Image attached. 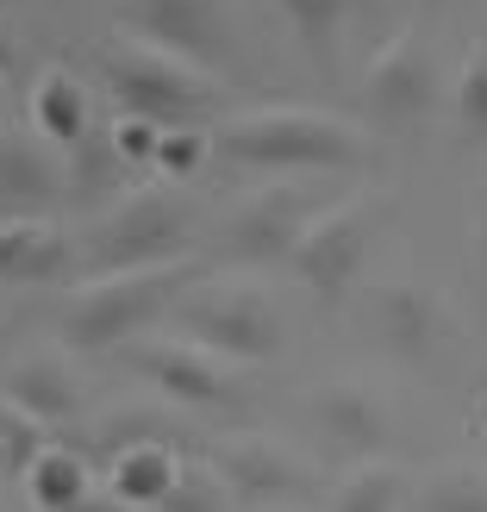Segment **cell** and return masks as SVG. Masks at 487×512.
Segmentation results:
<instances>
[{
    "instance_id": "obj_1",
    "label": "cell",
    "mask_w": 487,
    "mask_h": 512,
    "mask_svg": "<svg viewBox=\"0 0 487 512\" xmlns=\"http://www.w3.org/2000/svg\"><path fill=\"white\" fill-rule=\"evenodd\" d=\"M200 281H207V263L200 256H182V263L163 269H125V275H94L69 294L57 338L75 356H100V350H125L138 344L163 313H175Z\"/></svg>"
},
{
    "instance_id": "obj_2",
    "label": "cell",
    "mask_w": 487,
    "mask_h": 512,
    "mask_svg": "<svg viewBox=\"0 0 487 512\" xmlns=\"http://www.w3.org/2000/svg\"><path fill=\"white\" fill-rule=\"evenodd\" d=\"M213 150L238 169H350L369 138L350 119L319 107H256L213 132Z\"/></svg>"
},
{
    "instance_id": "obj_3",
    "label": "cell",
    "mask_w": 487,
    "mask_h": 512,
    "mask_svg": "<svg viewBox=\"0 0 487 512\" xmlns=\"http://www.w3.org/2000/svg\"><path fill=\"white\" fill-rule=\"evenodd\" d=\"M100 69H107V88H113L119 107L132 119L163 125V132H175V125H200L219 107V82H213V75L175 63L169 50L144 44L132 32L113 38V44H100Z\"/></svg>"
},
{
    "instance_id": "obj_4",
    "label": "cell",
    "mask_w": 487,
    "mask_h": 512,
    "mask_svg": "<svg viewBox=\"0 0 487 512\" xmlns=\"http://www.w3.org/2000/svg\"><path fill=\"white\" fill-rule=\"evenodd\" d=\"M188 207L163 188H132L119 194L88 232V269L100 275H125V269H163L188 256Z\"/></svg>"
},
{
    "instance_id": "obj_5",
    "label": "cell",
    "mask_w": 487,
    "mask_h": 512,
    "mask_svg": "<svg viewBox=\"0 0 487 512\" xmlns=\"http://www.w3.org/2000/svg\"><path fill=\"white\" fill-rule=\"evenodd\" d=\"M381 213H388V194H350V200H331V207L306 225V238L294 250V275L306 294L319 300H344L363 275V256L381 232Z\"/></svg>"
},
{
    "instance_id": "obj_6",
    "label": "cell",
    "mask_w": 487,
    "mask_h": 512,
    "mask_svg": "<svg viewBox=\"0 0 487 512\" xmlns=\"http://www.w3.org/2000/svg\"><path fill=\"white\" fill-rule=\"evenodd\" d=\"M175 319H182V338L225 356V363H269L281 350V313L256 288H213V281H200L175 306Z\"/></svg>"
},
{
    "instance_id": "obj_7",
    "label": "cell",
    "mask_w": 487,
    "mask_h": 512,
    "mask_svg": "<svg viewBox=\"0 0 487 512\" xmlns=\"http://www.w3.org/2000/svg\"><path fill=\"white\" fill-rule=\"evenodd\" d=\"M325 207L306 188L281 182V188H263L232 207L225 219V256L232 263H250V269H269V263H294V250L306 238V225H313Z\"/></svg>"
},
{
    "instance_id": "obj_8",
    "label": "cell",
    "mask_w": 487,
    "mask_h": 512,
    "mask_svg": "<svg viewBox=\"0 0 487 512\" xmlns=\"http://www.w3.org/2000/svg\"><path fill=\"white\" fill-rule=\"evenodd\" d=\"M132 38L169 50L188 69H219L232 57V0H132Z\"/></svg>"
},
{
    "instance_id": "obj_9",
    "label": "cell",
    "mask_w": 487,
    "mask_h": 512,
    "mask_svg": "<svg viewBox=\"0 0 487 512\" xmlns=\"http://www.w3.org/2000/svg\"><path fill=\"white\" fill-rule=\"evenodd\" d=\"M125 363L144 381H157V388L182 406H225L238 394L232 363L213 356V350H200L194 338H138V344H125Z\"/></svg>"
},
{
    "instance_id": "obj_10",
    "label": "cell",
    "mask_w": 487,
    "mask_h": 512,
    "mask_svg": "<svg viewBox=\"0 0 487 512\" xmlns=\"http://www.w3.org/2000/svg\"><path fill=\"white\" fill-rule=\"evenodd\" d=\"M363 94H369V113L388 125V132H413V125L431 113V100H438V69H431L425 44L413 32L381 44L369 75H363Z\"/></svg>"
},
{
    "instance_id": "obj_11",
    "label": "cell",
    "mask_w": 487,
    "mask_h": 512,
    "mask_svg": "<svg viewBox=\"0 0 487 512\" xmlns=\"http://www.w3.org/2000/svg\"><path fill=\"white\" fill-rule=\"evenodd\" d=\"M213 469H219L225 488H232V500H244V506L300 500L306 488H313V469H306L288 444H275V438H225L213 450Z\"/></svg>"
},
{
    "instance_id": "obj_12",
    "label": "cell",
    "mask_w": 487,
    "mask_h": 512,
    "mask_svg": "<svg viewBox=\"0 0 487 512\" xmlns=\"http://www.w3.org/2000/svg\"><path fill=\"white\" fill-rule=\"evenodd\" d=\"M369 325H375V344L400 356V363H431L444 344V306L431 288H419V281H381V288L369 294Z\"/></svg>"
},
{
    "instance_id": "obj_13",
    "label": "cell",
    "mask_w": 487,
    "mask_h": 512,
    "mask_svg": "<svg viewBox=\"0 0 487 512\" xmlns=\"http://www.w3.org/2000/svg\"><path fill=\"white\" fill-rule=\"evenodd\" d=\"M319 438L338 450V456H356V463H375L381 444H388V406H381L363 381H331L306 400Z\"/></svg>"
},
{
    "instance_id": "obj_14",
    "label": "cell",
    "mask_w": 487,
    "mask_h": 512,
    "mask_svg": "<svg viewBox=\"0 0 487 512\" xmlns=\"http://www.w3.org/2000/svg\"><path fill=\"white\" fill-rule=\"evenodd\" d=\"M0 400H13L19 413H32L50 431L69 425V419H82V381H75L69 356H57V350L13 356L7 375H0Z\"/></svg>"
},
{
    "instance_id": "obj_15",
    "label": "cell",
    "mask_w": 487,
    "mask_h": 512,
    "mask_svg": "<svg viewBox=\"0 0 487 512\" xmlns=\"http://www.w3.org/2000/svg\"><path fill=\"white\" fill-rule=\"evenodd\" d=\"M69 269V238L50 219H0V288H38Z\"/></svg>"
},
{
    "instance_id": "obj_16",
    "label": "cell",
    "mask_w": 487,
    "mask_h": 512,
    "mask_svg": "<svg viewBox=\"0 0 487 512\" xmlns=\"http://www.w3.org/2000/svg\"><path fill=\"white\" fill-rule=\"evenodd\" d=\"M57 194H63V175L44 157V144L0 138V213L32 219V207H50Z\"/></svg>"
},
{
    "instance_id": "obj_17",
    "label": "cell",
    "mask_w": 487,
    "mask_h": 512,
    "mask_svg": "<svg viewBox=\"0 0 487 512\" xmlns=\"http://www.w3.org/2000/svg\"><path fill=\"white\" fill-rule=\"evenodd\" d=\"M182 450L175 444H138V450H125L107 463V494H119L125 506H144V512H157L169 500V488L182 481Z\"/></svg>"
},
{
    "instance_id": "obj_18",
    "label": "cell",
    "mask_w": 487,
    "mask_h": 512,
    "mask_svg": "<svg viewBox=\"0 0 487 512\" xmlns=\"http://www.w3.org/2000/svg\"><path fill=\"white\" fill-rule=\"evenodd\" d=\"M32 125H38L44 144H75V150H82L94 138L88 132V94H82V82H75L69 69L38 75V88H32Z\"/></svg>"
},
{
    "instance_id": "obj_19",
    "label": "cell",
    "mask_w": 487,
    "mask_h": 512,
    "mask_svg": "<svg viewBox=\"0 0 487 512\" xmlns=\"http://www.w3.org/2000/svg\"><path fill=\"white\" fill-rule=\"evenodd\" d=\"M25 500H32L38 512H82L94 500V469L82 463L75 450H57L50 444L38 456V469L25 475Z\"/></svg>"
},
{
    "instance_id": "obj_20",
    "label": "cell",
    "mask_w": 487,
    "mask_h": 512,
    "mask_svg": "<svg viewBox=\"0 0 487 512\" xmlns=\"http://www.w3.org/2000/svg\"><path fill=\"white\" fill-rule=\"evenodd\" d=\"M406 500H413V481H406L394 463H363V469H350L338 488H331V506L325 512H400Z\"/></svg>"
},
{
    "instance_id": "obj_21",
    "label": "cell",
    "mask_w": 487,
    "mask_h": 512,
    "mask_svg": "<svg viewBox=\"0 0 487 512\" xmlns=\"http://www.w3.org/2000/svg\"><path fill=\"white\" fill-rule=\"evenodd\" d=\"M138 444H175L169 413H157V406H119V413H107L94 425V438H88V450L100 463H113V456L138 450Z\"/></svg>"
},
{
    "instance_id": "obj_22",
    "label": "cell",
    "mask_w": 487,
    "mask_h": 512,
    "mask_svg": "<svg viewBox=\"0 0 487 512\" xmlns=\"http://www.w3.org/2000/svg\"><path fill=\"white\" fill-rule=\"evenodd\" d=\"M413 512H487V469L444 463L413 488Z\"/></svg>"
},
{
    "instance_id": "obj_23",
    "label": "cell",
    "mask_w": 487,
    "mask_h": 512,
    "mask_svg": "<svg viewBox=\"0 0 487 512\" xmlns=\"http://www.w3.org/2000/svg\"><path fill=\"white\" fill-rule=\"evenodd\" d=\"M281 13H288L294 38L313 50L319 63H331V50H338V32H344L350 0H281Z\"/></svg>"
},
{
    "instance_id": "obj_24",
    "label": "cell",
    "mask_w": 487,
    "mask_h": 512,
    "mask_svg": "<svg viewBox=\"0 0 487 512\" xmlns=\"http://www.w3.org/2000/svg\"><path fill=\"white\" fill-rule=\"evenodd\" d=\"M157 512H232V488L219 481L213 463H188L182 481L169 488V500H163Z\"/></svg>"
},
{
    "instance_id": "obj_25",
    "label": "cell",
    "mask_w": 487,
    "mask_h": 512,
    "mask_svg": "<svg viewBox=\"0 0 487 512\" xmlns=\"http://www.w3.org/2000/svg\"><path fill=\"white\" fill-rule=\"evenodd\" d=\"M0 444L13 456V475H32L38 456L50 450V425H38L32 413H19L13 400H0Z\"/></svg>"
},
{
    "instance_id": "obj_26",
    "label": "cell",
    "mask_w": 487,
    "mask_h": 512,
    "mask_svg": "<svg viewBox=\"0 0 487 512\" xmlns=\"http://www.w3.org/2000/svg\"><path fill=\"white\" fill-rule=\"evenodd\" d=\"M456 119H463V132L487 144V44L469 57L463 69V88H456Z\"/></svg>"
},
{
    "instance_id": "obj_27",
    "label": "cell",
    "mask_w": 487,
    "mask_h": 512,
    "mask_svg": "<svg viewBox=\"0 0 487 512\" xmlns=\"http://www.w3.org/2000/svg\"><path fill=\"white\" fill-rule=\"evenodd\" d=\"M119 169H132V163L119 157L113 132H107V138H88V144H82V175H75V194H107V188L119 182Z\"/></svg>"
},
{
    "instance_id": "obj_28",
    "label": "cell",
    "mask_w": 487,
    "mask_h": 512,
    "mask_svg": "<svg viewBox=\"0 0 487 512\" xmlns=\"http://www.w3.org/2000/svg\"><path fill=\"white\" fill-rule=\"evenodd\" d=\"M207 150H213V132L207 125H175V132H163V150H157V169L169 175H188L207 163Z\"/></svg>"
},
{
    "instance_id": "obj_29",
    "label": "cell",
    "mask_w": 487,
    "mask_h": 512,
    "mask_svg": "<svg viewBox=\"0 0 487 512\" xmlns=\"http://www.w3.org/2000/svg\"><path fill=\"white\" fill-rule=\"evenodd\" d=\"M113 144H119V157L132 163V169H157V150H163V125H150V119H132L125 113L113 125Z\"/></svg>"
},
{
    "instance_id": "obj_30",
    "label": "cell",
    "mask_w": 487,
    "mask_h": 512,
    "mask_svg": "<svg viewBox=\"0 0 487 512\" xmlns=\"http://www.w3.org/2000/svg\"><path fill=\"white\" fill-rule=\"evenodd\" d=\"M13 344H19V319H0V375L13 363Z\"/></svg>"
},
{
    "instance_id": "obj_31",
    "label": "cell",
    "mask_w": 487,
    "mask_h": 512,
    "mask_svg": "<svg viewBox=\"0 0 487 512\" xmlns=\"http://www.w3.org/2000/svg\"><path fill=\"white\" fill-rule=\"evenodd\" d=\"M13 63H19V38L7 32V19H0V75H7Z\"/></svg>"
},
{
    "instance_id": "obj_32",
    "label": "cell",
    "mask_w": 487,
    "mask_h": 512,
    "mask_svg": "<svg viewBox=\"0 0 487 512\" xmlns=\"http://www.w3.org/2000/svg\"><path fill=\"white\" fill-rule=\"evenodd\" d=\"M82 512H144V506H125L119 494H94V500H88Z\"/></svg>"
},
{
    "instance_id": "obj_33",
    "label": "cell",
    "mask_w": 487,
    "mask_h": 512,
    "mask_svg": "<svg viewBox=\"0 0 487 512\" xmlns=\"http://www.w3.org/2000/svg\"><path fill=\"white\" fill-rule=\"evenodd\" d=\"M475 263H481V288H487V207H481V225H475Z\"/></svg>"
},
{
    "instance_id": "obj_34",
    "label": "cell",
    "mask_w": 487,
    "mask_h": 512,
    "mask_svg": "<svg viewBox=\"0 0 487 512\" xmlns=\"http://www.w3.org/2000/svg\"><path fill=\"white\" fill-rule=\"evenodd\" d=\"M0 475H13V456H7V444H0Z\"/></svg>"
},
{
    "instance_id": "obj_35",
    "label": "cell",
    "mask_w": 487,
    "mask_h": 512,
    "mask_svg": "<svg viewBox=\"0 0 487 512\" xmlns=\"http://www.w3.org/2000/svg\"><path fill=\"white\" fill-rule=\"evenodd\" d=\"M0 107H7V75H0Z\"/></svg>"
},
{
    "instance_id": "obj_36",
    "label": "cell",
    "mask_w": 487,
    "mask_h": 512,
    "mask_svg": "<svg viewBox=\"0 0 487 512\" xmlns=\"http://www.w3.org/2000/svg\"><path fill=\"white\" fill-rule=\"evenodd\" d=\"M7 7H13V0H0V13H7Z\"/></svg>"
}]
</instances>
